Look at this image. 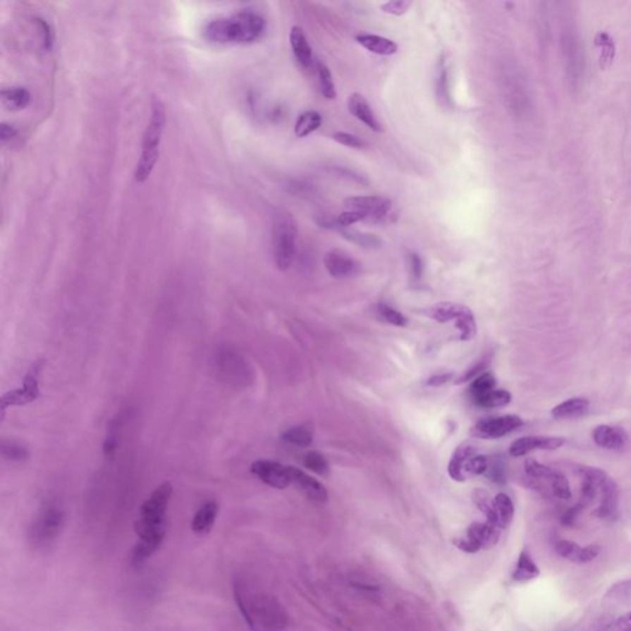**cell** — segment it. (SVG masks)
Wrapping results in <instances>:
<instances>
[{
  "mask_svg": "<svg viewBox=\"0 0 631 631\" xmlns=\"http://www.w3.org/2000/svg\"><path fill=\"white\" fill-rule=\"evenodd\" d=\"M235 601L250 627L258 631H281L288 627V614L274 597L264 593L247 592L235 587Z\"/></svg>",
  "mask_w": 631,
  "mask_h": 631,
  "instance_id": "6da1fadb",
  "label": "cell"
},
{
  "mask_svg": "<svg viewBox=\"0 0 631 631\" xmlns=\"http://www.w3.org/2000/svg\"><path fill=\"white\" fill-rule=\"evenodd\" d=\"M264 18L255 11H240L206 25L205 37L215 44H250L264 34Z\"/></svg>",
  "mask_w": 631,
  "mask_h": 631,
  "instance_id": "7a4b0ae2",
  "label": "cell"
},
{
  "mask_svg": "<svg viewBox=\"0 0 631 631\" xmlns=\"http://www.w3.org/2000/svg\"><path fill=\"white\" fill-rule=\"evenodd\" d=\"M151 118L143 133L141 154L135 168V181L145 183L151 176L161 154V140L166 128V106L161 99L154 97L151 106Z\"/></svg>",
  "mask_w": 631,
  "mask_h": 631,
  "instance_id": "3957f363",
  "label": "cell"
},
{
  "mask_svg": "<svg viewBox=\"0 0 631 631\" xmlns=\"http://www.w3.org/2000/svg\"><path fill=\"white\" fill-rule=\"evenodd\" d=\"M173 494V486L164 482L153 491L140 510L135 530L140 539H164L166 532V512Z\"/></svg>",
  "mask_w": 631,
  "mask_h": 631,
  "instance_id": "277c9868",
  "label": "cell"
},
{
  "mask_svg": "<svg viewBox=\"0 0 631 631\" xmlns=\"http://www.w3.org/2000/svg\"><path fill=\"white\" fill-rule=\"evenodd\" d=\"M296 235L298 226L293 216L288 212H280L275 217L273 227V253L278 269H289L296 255Z\"/></svg>",
  "mask_w": 631,
  "mask_h": 631,
  "instance_id": "5b68a950",
  "label": "cell"
},
{
  "mask_svg": "<svg viewBox=\"0 0 631 631\" xmlns=\"http://www.w3.org/2000/svg\"><path fill=\"white\" fill-rule=\"evenodd\" d=\"M560 46L568 82L573 88H578L584 77L586 61L581 39L572 26H565L561 30Z\"/></svg>",
  "mask_w": 631,
  "mask_h": 631,
  "instance_id": "8992f818",
  "label": "cell"
},
{
  "mask_svg": "<svg viewBox=\"0 0 631 631\" xmlns=\"http://www.w3.org/2000/svg\"><path fill=\"white\" fill-rule=\"evenodd\" d=\"M64 524V514L59 507H47L35 519L30 528V543L39 550L49 549L59 538Z\"/></svg>",
  "mask_w": 631,
  "mask_h": 631,
  "instance_id": "52a82bcc",
  "label": "cell"
},
{
  "mask_svg": "<svg viewBox=\"0 0 631 631\" xmlns=\"http://www.w3.org/2000/svg\"><path fill=\"white\" fill-rule=\"evenodd\" d=\"M44 365V359L35 362L29 369V372L23 381V387L6 392L1 397V411L4 417L5 410L11 406H25L27 403L34 402L39 397V375Z\"/></svg>",
  "mask_w": 631,
  "mask_h": 631,
  "instance_id": "ba28073f",
  "label": "cell"
},
{
  "mask_svg": "<svg viewBox=\"0 0 631 631\" xmlns=\"http://www.w3.org/2000/svg\"><path fill=\"white\" fill-rule=\"evenodd\" d=\"M499 530L494 524H471L464 538L459 539L456 545L465 553H477L479 549H489L498 543Z\"/></svg>",
  "mask_w": 631,
  "mask_h": 631,
  "instance_id": "9c48e42d",
  "label": "cell"
},
{
  "mask_svg": "<svg viewBox=\"0 0 631 631\" xmlns=\"http://www.w3.org/2000/svg\"><path fill=\"white\" fill-rule=\"evenodd\" d=\"M349 211H355L367 219H384L391 210L390 199L380 195L349 196L344 200Z\"/></svg>",
  "mask_w": 631,
  "mask_h": 631,
  "instance_id": "30bf717a",
  "label": "cell"
},
{
  "mask_svg": "<svg viewBox=\"0 0 631 631\" xmlns=\"http://www.w3.org/2000/svg\"><path fill=\"white\" fill-rule=\"evenodd\" d=\"M523 426V419L514 415L508 416L496 417V418H487L479 421L472 428L471 434L482 439H497L507 436L509 433L518 429Z\"/></svg>",
  "mask_w": 631,
  "mask_h": 631,
  "instance_id": "8fae6325",
  "label": "cell"
},
{
  "mask_svg": "<svg viewBox=\"0 0 631 631\" xmlns=\"http://www.w3.org/2000/svg\"><path fill=\"white\" fill-rule=\"evenodd\" d=\"M250 470L260 481L274 489H284L291 484L289 466L283 465L276 461H255Z\"/></svg>",
  "mask_w": 631,
  "mask_h": 631,
  "instance_id": "7c38bea8",
  "label": "cell"
},
{
  "mask_svg": "<svg viewBox=\"0 0 631 631\" xmlns=\"http://www.w3.org/2000/svg\"><path fill=\"white\" fill-rule=\"evenodd\" d=\"M563 444L565 439L560 436H523L512 443L509 454L519 458L534 451H556Z\"/></svg>",
  "mask_w": 631,
  "mask_h": 631,
  "instance_id": "4fadbf2b",
  "label": "cell"
},
{
  "mask_svg": "<svg viewBox=\"0 0 631 631\" xmlns=\"http://www.w3.org/2000/svg\"><path fill=\"white\" fill-rule=\"evenodd\" d=\"M323 262L328 273L337 279L352 278L360 273V264L342 250H329Z\"/></svg>",
  "mask_w": 631,
  "mask_h": 631,
  "instance_id": "5bb4252c",
  "label": "cell"
},
{
  "mask_svg": "<svg viewBox=\"0 0 631 631\" xmlns=\"http://www.w3.org/2000/svg\"><path fill=\"white\" fill-rule=\"evenodd\" d=\"M289 470L291 484H295L307 498L318 503L327 502V489L319 481L295 466H289Z\"/></svg>",
  "mask_w": 631,
  "mask_h": 631,
  "instance_id": "9a60e30c",
  "label": "cell"
},
{
  "mask_svg": "<svg viewBox=\"0 0 631 631\" xmlns=\"http://www.w3.org/2000/svg\"><path fill=\"white\" fill-rule=\"evenodd\" d=\"M217 367L226 381L240 384L248 379V369L245 367L243 359H240L238 354L231 350H223L219 354Z\"/></svg>",
  "mask_w": 631,
  "mask_h": 631,
  "instance_id": "2e32d148",
  "label": "cell"
},
{
  "mask_svg": "<svg viewBox=\"0 0 631 631\" xmlns=\"http://www.w3.org/2000/svg\"><path fill=\"white\" fill-rule=\"evenodd\" d=\"M593 441L607 451H622L627 443V436L622 428L612 426H598L593 431Z\"/></svg>",
  "mask_w": 631,
  "mask_h": 631,
  "instance_id": "e0dca14e",
  "label": "cell"
},
{
  "mask_svg": "<svg viewBox=\"0 0 631 631\" xmlns=\"http://www.w3.org/2000/svg\"><path fill=\"white\" fill-rule=\"evenodd\" d=\"M348 110L354 118L362 121L372 131H375V133L381 131V123H379V120L375 116V114L372 113L367 99L364 98L362 94L354 93L348 98Z\"/></svg>",
  "mask_w": 631,
  "mask_h": 631,
  "instance_id": "ac0fdd59",
  "label": "cell"
},
{
  "mask_svg": "<svg viewBox=\"0 0 631 631\" xmlns=\"http://www.w3.org/2000/svg\"><path fill=\"white\" fill-rule=\"evenodd\" d=\"M601 491H602V499H601L599 507L596 510V514L599 518H614L617 514L618 503H619V489H618L617 484L612 479L607 477L601 486Z\"/></svg>",
  "mask_w": 631,
  "mask_h": 631,
  "instance_id": "d6986e66",
  "label": "cell"
},
{
  "mask_svg": "<svg viewBox=\"0 0 631 631\" xmlns=\"http://www.w3.org/2000/svg\"><path fill=\"white\" fill-rule=\"evenodd\" d=\"M290 44L294 52L295 57L302 67L310 68L314 64V54L311 44L307 41L304 30L299 26H294L290 31Z\"/></svg>",
  "mask_w": 631,
  "mask_h": 631,
  "instance_id": "ffe728a7",
  "label": "cell"
},
{
  "mask_svg": "<svg viewBox=\"0 0 631 631\" xmlns=\"http://www.w3.org/2000/svg\"><path fill=\"white\" fill-rule=\"evenodd\" d=\"M357 42L369 52L380 56H392L398 51V46L392 39L374 34L357 35Z\"/></svg>",
  "mask_w": 631,
  "mask_h": 631,
  "instance_id": "44dd1931",
  "label": "cell"
},
{
  "mask_svg": "<svg viewBox=\"0 0 631 631\" xmlns=\"http://www.w3.org/2000/svg\"><path fill=\"white\" fill-rule=\"evenodd\" d=\"M474 455H476V449L471 444H462L456 449L448 466V472L451 479L458 482H462L467 479L465 474L466 462Z\"/></svg>",
  "mask_w": 631,
  "mask_h": 631,
  "instance_id": "7402d4cb",
  "label": "cell"
},
{
  "mask_svg": "<svg viewBox=\"0 0 631 631\" xmlns=\"http://www.w3.org/2000/svg\"><path fill=\"white\" fill-rule=\"evenodd\" d=\"M217 513H219V504L216 502L211 501L204 504L192 518L191 522L192 532L196 534L209 533L215 524Z\"/></svg>",
  "mask_w": 631,
  "mask_h": 631,
  "instance_id": "603a6c76",
  "label": "cell"
},
{
  "mask_svg": "<svg viewBox=\"0 0 631 631\" xmlns=\"http://www.w3.org/2000/svg\"><path fill=\"white\" fill-rule=\"evenodd\" d=\"M1 104L9 111H19L26 108L31 102V94L24 87L3 89L0 93Z\"/></svg>",
  "mask_w": 631,
  "mask_h": 631,
  "instance_id": "cb8c5ba5",
  "label": "cell"
},
{
  "mask_svg": "<svg viewBox=\"0 0 631 631\" xmlns=\"http://www.w3.org/2000/svg\"><path fill=\"white\" fill-rule=\"evenodd\" d=\"M494 525L499 529L508 527L514 517V504L509 496L498 494L494 498Z\"/></svg>",
  "mask_w": 631,
  "mask_h": 631,
  "instance_id": "d4e9b609",
  "label": "cell"
},
{
  "mask_svg": "<svg viewBox=\"0 0 631 631\" xmlns=\"http://www.w3.org/2000/svg\"><path fill=\"white\" fill-rule=\"evenodd\" d=\"M539 568L533 558L525 550L519 555L518 561L513 571V580L515 582H527L539 576Z\"/></svg>",
  "mask_w": 631,
  "mask_h": 631,
  "instance_id": "484cf974",
  "label": "cell"
},
{
  "mask_svg": "<svg viewBox=\"0 0 631 631\" xmlns=\"http://www.w3.org/2000/svg\"><path fill=\"white\" fill-rule=\"evenodd\" d=\"M322 115L316 110H307L300 115L295 123V135L300 138L306 137L317 131L322 126Z\"/></svg>",
  "mask_w": 631,
  "mask_h": 631,
  "instance_id": "4316f807",
  "label": "cell"
},
{
  "mask_svg": "<svg viewBox=\"0 0 631 631\" xmlns=\"http://www.w3.org/2000/svg\"><path fill=\"white\" fill-rule=\"evenodd\" d=\"M589 407V402L582 397H575L570 398L568 401L560 403L553 408L551 415L558 419L561 418H570V417H576L582 415L587 411Z\"/></svg>",
  "mask_w": 631,
  "mask_h": 631,
  "instance_id": "83f0119b",
  "label": "cell"
},
{
  "mask_svg": "<svg viewBox=\"0 0 631 631\" xmlns=\"http://www.w3.org/2000/svg\"><path fill=\"white\" fill-rule=\"evenodd\" d=\"M462 305L451 304V302H443V304L434 305L424 311L428 317L436 319V322L446 323L449 321H455L456 317L460 314Z\"/></svg>",
  "mask_w": 631,
  "mask_h": 631,
  "instance_id": "f1b7e54d",
  "label": "cell"
},
{
  "mask_svg": "<svg viewBox=\"0 0 631 631\" xmlns=\"http://www.w3.org/2000/svg\"><path fill=\"white\" fill-rule=\"evenodd\" d=\"M283 439L289 444L299 448H307L314 441V431L307 424L290 428L283 434Z\"/></svg>",
  "mask_w": 631,
  "mask_h": 631,
  "instance_id": "f546056e",
  "label": "cell"
},
{
  "mask_svg": "<svg viewBox=\"0 0 631 631\" xmlns=\"http://www.w3.org/2000/svg\"><path fill=\"white\" fill-rule=\"evenodd\" d=\"M339 233H342L345 240L352 242L354 245H360L362 248H380L382 240L380 237L372 233L359 232V231L349 230V228H341Z\"/></svg>",
  "mask_w": 631,
  "mask_h": 631,
  "instance_id": "4dcf8cb0",
  "label": "cell"
},
{
  "mask_svg": "<svg viewBox=\"0 0 631 631\" xmlns=\"http://www.w3.org/2000/svg\"><path fill=\"white\" fill-rule=\"evenodd\" d=\"M455 327L460 332L461 341H470L476 336L477 327L474 314L471 312L470 309H467L465 306L462 307L460 314L456 317Z\"/></svg>",
  "mask_w": 631,
  "mask_h": 631,
  "instance_id": "1f68e13d",
  "label": "cell"
},
{
  "mask_svg": "<svg viewBox=\"0 0 631 631\" xmlns=\"http://www.w3.org/2000/svg\"><path fill=\"white\" fill-rule=\"evenodd\" d=\"M494 388H496V379L494 375L491 372H484L479 376L474 377V382L470 386V395L474 402L479 401V398L494 391Z\"/></svg>",
  "mask_w": 631,
  "mask_h": 631,
  "instance_id": "d6a6232c",
  "label": "cell"
},
{
  "mask_svg": "<svg viewBox=\"0 0 631 631\" xmlns=\"http://www.w3.org/2000/svg\"><path fill=\"white\" fill-rule=\"evenodd\" d=\"M317 74L319 89H321V93H322L323 97L328 99V100H332V99L336 98V95H337L336 85H334L332 74H331V71L328 69L327 66L321 63V62H317Z\"/></svg>",
  "mask_w": 631,
  "mask_h": 631,
  "instance_id": "836d02e7",
  "label": "cell"
},
{
  "mask_svg": "<svg viewBox=\"0 0 631 631\" xmlns=\"http://www.w3.org/2000/svg\"><path fill=\"white\" fill-rule=\"evenodd\" d=\"M510 401H512V395L508 391L494 388V391L489 392L474 403L482 408H497V407L507 406Z\"/></svg>",
  "mask_w": 631,
  "mask_h": 631,
  "instance_id": "e575fe53",
  "label": "cell"
},
{
  "mask_svg": "<svg viewBox=\"0 0 631 631\" xmlns=\"http://www.w3.org/2000/svg\"><path fill=\"white\" fill-rule=\"evenodd\" d=\"M472 499L479 510L486 515L487 522L494 525V499L491 498L489 494L484 489H476L472 494Z\"/></svg>",
  "mask_w": 631,
  "mask_h": 631,
  "instance_id": "d590c367",
  "label": "cell"
},
{
  "mask_svg": "<svg viewBox=\"0 0 631 631\" xmlns=\"http://www.w3.org/2000/svg\"><path fill=\"white\" fill-rule=\"evenodd\" d=\"M304 464L309 470L314 471V474H321V476H327L329 474L328 461L318 451H309L304 456Z\"/></svg>",
  "mask_w": 631,
  "mask_h": 631,
  "instance_id": "8d00e7d4",
  "label": "cell"
},
{
  "mask_svg": "<svg viewBox=\"0 0 631 631\" xmlns=\"http://www.w3.org/2000/svg\"><path fill=\"white\" fill-rule=\"evenodd\" d=\"M436 94L438 99L443 103L449 104L451 95H449V73L446 68V61L441 59L436 78Z\"/></svg>",
  "mask_w": 631,
  "mask_h": 631,
  "instance_id": "74e56055",
  "label": "cell"
},
{
  "mask_svg": "<svg viewBox=\"0 0 631 631\" xmlns=\"http://www.w3.org/2000/svg\"><path fill=\"white\" fill-rule=\"evenodd\" d=\"M555 550L558 553V556L566 558L571 563H580L581 561V553L582 548L578 546L577 544L570 541V540H561L556 544Z\"/></svg>",
  "mask_w": 631,
  "mask_h": 631,
  "instance_id": "f35d334b",
  "label": "cell"
},
{
  "mask_svg": "<svg viewBox=\"0 0 631 631\" xmlns=\"http://www.w3.org/2000/svg\"><path fill=\"white\" fill-rule=\"evenodd\" d=\"M1 454L6 460L25 461L29 459V451L25 446H20L14 441H3L1 443Z\"/></svg>",
  "mask_w": 631,
  "mask_h": 631,
  "instance_id": "ab89813d",
  "label": "cell"
},
{
  "mask_svg": "<svg viewBox=\"0 0 631 631\" xmlns=\"http://www.w3.org/2000/svg\"><path fill=\"white\" fill-rule=\"evenodd\" d=\"M120 426H121V421L115 418L109 427L108 436L104 441V454L108 459H111L118 449Z\"/></svg>",
  "mask_w": 631,
  "mask_h": 631,
  "instance_id": "60d3db41",
  "label": "cell"
},
{
  "mask_svg": "<svg viewBox=\"0 0 631 631\" xmlns=\"http://www.w3.org/2000/svg\"><path fill=\"white\" fill-rule=\"evenodd\" d=\"M551 482V489L553 492L558 498L570 499L571 498V489L566 476L560 472V471H553L551 479H549Z\"/></svg>",
  "mask_w": 631,
  "mask_h": 631,
  "instance_id": "b9f144b4",
  "label": "cell"
},
{
  "mask_svg": "<svg viewBox=\"0 0 631 631\" xmlns=\"http://www.w3.org/2000/svg\"><path fill=\"white\" fill-rule=\"evenodd\" d=\"M377 314L380 316L382 321H385V322L390 323L392 326H396V327H405L407 326V318L401 314V312H398L395 309H392L390 306H387V305H379L377 306L376 310Z\"/></svg>",
  "mask_w": 631,
  "mask_h": 631,
  "instance_id": "7bdbcfd3",
  "label": "cell"
},
{
  "mask_svg": "<svg viewBox=\"0 0 631 631\" xmlns=\"http://www.w3.org/2000/svg\"><path fill=\"white\" fill-rule=\"evenodd\" d=\"M524 469L529 477L532 479H550L553 476V469H550L549 466L540 464L535 459H527L524 464Z\"/></svg>",
  "mask_w": 631,
  "mask_h": 631,
  "instance_id": "ee69618b",
  "label": "cell"
},
{
  "mask_svg": "<svg viewBox=\"0 0 631 631\" xmlns=\"http://www.w3.org/2000/svg\"><path fill=\"white\" fill-rule=\"evenodd\" d=\"M487 466H489V459H487L486 456L477 455V454H476V455L471 458L470 460L466 462V477H467V476H472V474H486Z\"/></svg>",
  "mask_w": 631,
  "mask_h": 631,
  "instance_id": "f6af8a7d",
  "label": "cell"
},
{
  "mask_svg": "<svg viewBox=\"0 0 631 631\" xmlns=\"http://www.w3.org/2000/svg\"><path fill=\"white\" fill-rule=\"evenodd\" d=\"M332 138L336 142L341 143L345 147L357 148V149L367 147V142L353 133H333Z\"/></svg>",
  "mask_w": 631,
  "mask_h": 631,
  "instance_id": "bcb514c9",
  "label": "cell"
},
{
  "mask_svg": "<svg viewBox=\"0 0 631 631\" xmlns=\"http://www.w3.org/2000/svg\"><path fill=\"white\" fill-rule=\"evenodd\" d=\"M596 44L604 49H603V54L601 56V62L603 64H606V62H611L613 56H614V49H615L612 39L606 32H601L596 37Z\"/></svg>",
  "mask_w": 631,
  "mask_h": 631,
  "instance_id": "7dc6e473",
  "label": "cell"
},
{
  "mask_svg": "<svg viewBox=\"0 0 631 631\" xmlns=\"http://www.w3.org/2000/svg\"><path fill=\"white\" fill-rule=\"evenodd\" d=\"M362 220H365V217L362 214L355 212V211L348 210L345 212H342L341 215H338L334 222H336V228L341 230V228H348V227H350L354 223L360 222Z\"/></svg>",
  "mask_w": 631,
  "mask_h": 631,
  "instance_id": "c3c4849f",
  "label": "cell"
},
{
  "mask_svg": "<svg viewBox=\"0 0 631 631\" xmlns=\"http://www.w3.org/2000/svg\"><path fill=\"white\" fill-rule=\"evenodd\" d=\"M486 474L492 481L497 482V484L504 482L506 481V474H504V466L502 464V461L498 460V459H494L492 461L489 460V466H487Z\"/></svg>",
  "mask_w": 631,
  "mask_h": 631,
  "instance_id": "681fc988",
  "label": "cell"
},
{
  "mask_svg": "<svg viewBox=\"0 0 631 631\" xmlns=\"http://www.w3.org/2000/svg\"><path fill=\"white\" fill-rule=\"evenodd\" d=\"M410 6H411V3L406 0H392V1H387L385 4H382L381 9L387 14L400 16V15L405 14L407 10L410 9Z\"/></svg>",
  "mask_w": 631,
  "mask_h": 631,
  "instance_id": "f907efd6",
  "label": "cell"
},
{
  "mask_svg": "<svg viewBox=\"0 0 631 631\" xmlns=\"http://www.w3.org/2000/svg\"><path fill=\"white\" fill-rule=\"evenodd\" d=\"M36 23L39 25V31H41V34H42V39H44V47L47 49H52V46H54V31L51 29V26H49V23L46 21V20L42 19V18H39V19H36Z\"/></svg>",
  "mask_w": 631,
  "mask_h": 631,
  "instance_id": "816d5d0a",
  "label": "cell"
},
{
  "mask_svg": "<svg viewBox=\"0 0 631 631\" xmlns=\"http://www.w3.org/2000/svg\"><path fill=\"white\" fill-rule=\"evenodd\" d=\"M410 270H411V276L413 280H419L423 275V262L422 258L417 253H412L410 255Z\"/></svg>",
  "mask_w": 631,
  "mask_h": 631,
  "instance_id": "f5cc1de1",
  "label": "cell"
},
{
  "mask_svg": "<svg viewBox=\"0 0 631 631\" xmlns=\"http://www.w3.org/2000/svg\"><path fill=\"white\" fill-rule=\"evenodd\" d=\"M599 553H601V548H599V545H596V544L582 548L580 563H591L594 558H597Z\"/></svg>",
  "mask_w": 631,
  "mask_h": 631,
  "instance_id": "db71d44e",
  "label": "cell"
},
{
  "mask_svg": "<svg viewBox=\"0 0 631 631\" xmlns=\"http://www.w3.org/2000/svg\"><path fill=\"white\" fill-rule=\"evenodd\" d=\"M16 135H18V131L13 125L5 123L0 125V141L1 143L10 142L11 140L16 137Z\"/></svg>",
  "mask_w": 631,
  "mask_h": 631,
  "instance_id": "11a10c76",
  "label": "cell"
},
{
  "mask_svg": "<svg viewBox=\"0 0 631 631\" xmlns=\"http://www.w3.org/2000/svg\"><path fill=\"white\" fill-rule=\"evenodd\" d=\"M581 506L577 504L576 507H573V508H570L568 510H566L563 515V525H568V527H572L575 522H576V518H577L578 513H580V510H581Z\"/></svg>",
  "mask_w": 631,
  "mask_h": 631,
  "instance_id": "9f6ffc18",
  "label": "cell"
},
{
  "mask_svg": "<svg viewBox=\"0 0 631 631\" xmlns=\"http://www.w3.org/2000/svg\"><path fill=\"white\" fill-rule=\"evenodd\" d=\"M613 631H631V613L619 618L613 625Z\"/></svg>",
  "mask_w": 631,
  "mask_h": 631,
  "instance_id": "6f0895ef",
  "label": "cell"
},
{
  "mask_svg": "<svg viewBox=\"0 0 631 631\" xmlns=\"http://www.w3.org/2000/svg\"><path fill=\"white\" fill-rule=\"evenodd\" d=\"M451 377H453V374H441V375H436V376L431 377V379L427 381V385H429V386H441L443 384H446V382L451 381Z\"/></svg>",
  "mask_w": 631,
  "mask_h": 631,
  "instance_id": "680465c9",
  "label": "cell"
}]
</instances>
